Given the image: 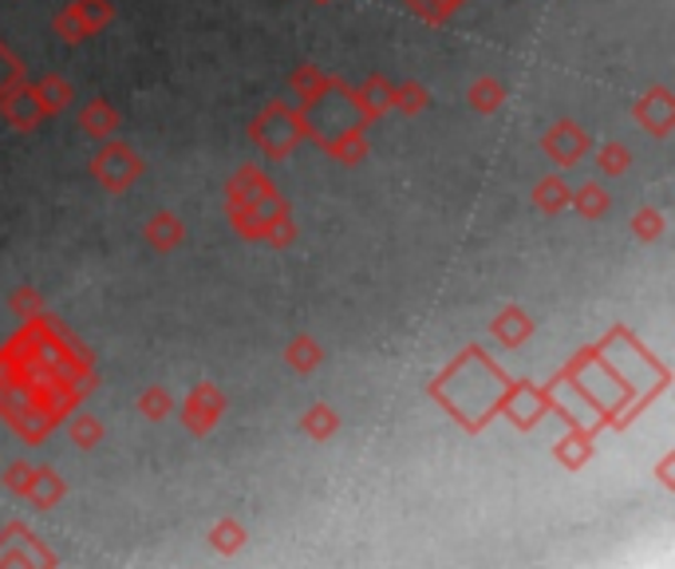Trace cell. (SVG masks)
<instances>
[{"label":"cell","mask_w":675,"mask_h":569,"mask_svg":"<svg viewBox=\"0 0 675 569\" xmlns=\"http://www.w3.org/2000/svg\"><path fill=\"white\" fill-rule=\"evenodd\" d=\"M505 388H510V379L498 372V364L487 360L482 348H467V353L431 384V396L439 399L450 411V419H459L467 431H482V427L498 416Z\"/></svg>","instance_id":"1"},{"label":"cell","mask_w":675,"mask_h":569,"mask_svg":"<svg viewBox=\"0 0 675 569\" xmlns=\"http://www.w3.org/2000/svg\"><path fill=\"white\" fill-rule=\"evenodd\" d=\"M249 139L269 163H285L305 143V119H300V111L288 100H273L253 115Z\"/></svg>","instance_id":"2"},{"label":"cell","mask_w":675,"mask_h":569,"mask_svg":"<svg viewBox=\"0 0 675 569\" xmlns=\"http://www.w3.org/2000/svg\"><path fill=\"white\" fill-rule=\"evenodd\" d=\"M143 159H139L135 146H126L123 139H103L100 151L91 154V179L100 182L108 194H126V190L135 186L143 179Z\"/></svg>","instance_id":"3"},{"label":"cell","mask_w":675,"mask_h":569,"mask_svg":"<svg viewBox=\"0 0 675 569\" xmlns=\"http://www.w3.org/2000/svg\"><path fill=\"white\" fill-rule=\"evenodd\" d=\"M593 135H589L585 126L576 123V119H558V123L541 135V151L550 159L558 171H569V166L585 163L589 154H593Z\"/></svg>","instance_id":"4"},{"label":"cell","mask_w":675,"mask_h":569,"mask_svg":"<svg viewBox=\"0 0 675 569\" xmlns=\"http://www.w3.org/2000/svg\"><path fill=\"white\" fill-rule=\"evenodd\" d=\"M174 411H178L182 427H186L194 439H202V435H209L217 424H222V416H225V392L217 388V384H194V388L186 392V399H182Z\"/></svg>","instance_id":"5"},{"label":"cell","mask_w":675,"mask_h":569,"mask_svg":"<svg viewBox=\"0 0 675 569\" xmlns=\"http://www.w3.org/2000/svg\"><path fill=\"white\" fill-rule=\"evenodd\" d=\"M498 411L510 416V424L518 427V431H530V427L541 424V416H550V392L538 388V384L518 379V384L505 388L502 407H498Z\"/></svg>","instance_id":"6"},{"label":"cell","mask_w":675,"mask_h":569,"mask_svg":"<svg viewBox=\"0 0 675 569\" xmlns=\"http://www.w3.org/2000/svg\"><path fill=\"white\" fill-rule=\"evenodd\" d=\"M0 566H60V558L24 522H12L0 530Z\"/></svg>","instance_id":"7"},{"label":"cell","mask_w":675,"mask_h":569,"mask_svg":"<svg viewBox=\"0 0 675 569\" xmlns=\"http://www.w3.org/2000/svg\"><path fill=\"white\" fill-rule=\"evenodd\" d=\"M632 119H636L652 139H667L675 126V91L664 88V83L648 88L636 103H632Z\"/></svg>","instance_id":"8"},{"label":"cell","mask_w":675,"mask_h":569,"mask_svg":"<svg viewBox=\"0 0 675 569\" xmlns=\"http://www.w3.org/2000/svg\"><path fill=\"white\" fill-rule=\"evenodd\" d=\"M351 108H356V115H360L364 123H376V119H383L396 108V83H391L388 75L371 72L360 88H351Z\"/></svg>","instance_id":"9"},{"label":"cell","mask_w":675,"mask_h":569,"mask_svg":"<svg viewBox=\"0 0 675 569\" xmlns=\"http://www.w3.org/2000/svg\"><path fill=\"white\" fill-rule=\"evenodd\" d=\"M0 119H4V126H12V131H20V135H28V131H37L40 123H44V108H40L37 91L24 83H17V88L0 100Z\"/></svg>","instance_id":"10"},{"label":"cell","mask_w":675,"mask_h":569,"mask_svg":"<svg viewBox=\"0 0 675 569\" xmlns=\"http://www.w3.org/2000/svg\"><path fill=\"white\" fill-rule=\"evenodd\" d=\"M119 126H123V115L115 111V103L103 100V95H95V100L83 103L80 111V131L88 139H95V143H103V139H115Z\"/></svg>","instance_id":"11"},{"label":"cell","mask_w":675,"mask_h":569,"mask_svg":"<svg viewBox=\"0 0 675 569\" xmlns=\"http://www.w3.org/2000/svg\"><path fill=\"white\" fill-rule=\"evenodd\" d=\"M325 154H333L340 166H360L364 159L371 154L368 146V123H356V126H344L340 135H333L325 146H320Z\"/></svg>","instance_id":"12"},{"label":"cell","mask_w":675,"mask_h":569,"mask_svg":"<svg viewBox=\"0 0 675 569\" xmlns=\"http://www.w3.org/2000/svg\"><path fill=\"white\" fill-rule=\"evenodd\" d=\"M273 190H277V182H273L262 166L249 163L229 179V186H225V202H253V206H257L262 199H269Z\"/></svg>","instance_id":"13"},{"label":"cell","mask_w":675,"mask_h":569,"mask_svg":"<svg viewBox=\"0 0 675 569\" xmlns=\"http://www.w3.org/2000/svg\"><path fill=\"white\" fill-rule=\"evenodd\" d=\"M143 237L154 253H174L182 242H186V226H182V217L171 214V210H158V214L146 217L143 226Z\"/></svg>","instance_id":"14"},{"label":"cell","mask_w":675,"mask_h":569,"mask_svg":"<svg viewBox=\"0 0 675 569\" xmlns=\"http://www.w3.org/2000/svg\"><path fill=\"white\" fill-rule=\"evenodd\" d=\"M28 88L37 91L40 108H44V119L63 115V111L72 108V100H75V88H72L68 80H63L60 72H44L40 80H28Z\"/></svg>","instance_id":"15"},{"label":"cell","mask_w":675,"mask_h":569,"mask_svg":"<svg viewBox=\"0 0 675 569\" xmlns=\"http://www.w3.org/2000/svg\"><path fill=\"white\" fill-rule=\"evenodd\" d=\"M490 333H494V341L505 344V348H522L533 336V321L522 305H505L502 313L490 321Z\"/></svg>","instance_id":"16"},{"label":"cell","mask_w":675,"mask_h":569,"mask_svg":"<svg viewBox=\"0 0 675 569\" xmlns=\"http://www.w3.org/2000/svg\"><path fill=\"white\" fill-rule=\"evenodd\" d=\"M63 495H68V482L60 479V470L55 467H37V475H32V487H28V502L37 506V510H55V506L63 502Z\"/></svg>","instance_id":"17"},{"label":"cell","mask_w":675,"mask_h":569,"mask_svg":"<svg viewBox=\"0 0 675 569\" xmlns=\"http://www.w3.org/2000/svg\"><path fill=\"white\" fill-rule=\"evenodd\" d=\"M569 199H573V186H569L561 174H545V179H538V186H533V206L541 210V214H565L569 210Z\"/></svg>","instance_id":"18"},{"label":"cell","mask_w":675,"mask_h":569,"mask_svg":"<svg viewBox=\"0 0 675 569\" xmlns=\"http://www.w3.org/2000/svg\"><path fill=\"white\" fill-rule=\"evenodd\" d=\"M225 217L242 242H265V217L253 202H225Z\"/></svg>","instance_id":"19"},{"label":"cell","mask_w":675,"mask_h":569,"mask_svg":"<svg viewBox=\"0 0 675 569\" xmlns=\"http://www.w3.org/2000/svg\"><path fill=\"white\" fill-rule=\"evenodd\" d=\"M285 364L293 372H300V376H308V372H316L320 364H325V348H320V341H316V336L300 333V336H293V341H288Z\"/></svg>","instance_id":"20"},{"label":"cell","mask_w":675,"mask_h":569,"mask_svg":"<svg viewBox=\"0 0 675 569\" xmlns=\"http://www.w3.org/2000/svg\"><path fill=\"white\" fill-rule=\"evenodd\" d=\"M333 80L336 75H325L316 63H297V68L288 72V88H293V95H297V108L308 100H316L325 88H333Z\"/></svg>","instance_id":"21"},{"label":"cell","mask_w":675,"mask_h":569,"mask_svg":"<svg viewBox=\"0 0 675 569\" xmlns=\"http://www.w3.org/2000/svg\"><path fill=\"white\" fill-rule=\"evenodd\" d=\"M608 206H613V194H608L601 182H585V186L573 190V199H569V210H576L585 222H601V217L608 214Z\"/></svg>","instance_id":"22"},{"label":"cell","mask_w":675,"mask_h":569,"mask_svg":"<svg viewBox=\"0 0 675 569\" xmlns=\"http://www.w3.org/2000/svg\"><path fill=\"white\" fill-rule=\"evenodd\" d=\"M467 100H470V108H474L478 115H494V111L505 103V83L498 80V75H478V80L470 83Z\"/></svg>","instance_id":"23"},{"label":"cell","mask_w":675,"mask_h":569,"mask_svg":"<svg viewBox=\"0 0 675 569\" xmlns=\"http://www.w3.org/2000/svg\"><path fill=\"white\" fill-rule=\"evenodd\" d=\"M293 242H297V217H293V206H288V199H285L269 217H265V245L288 250Z\"/></svg>","instance_id":"24"},{"label":"cell","mask_w":675,"mask_h":569,"mask_svg":"<svg viewBox=\"0 0 675 569\" xmlns=\"http://www.w3.org/2000/svg\"><path fill=\"white\" fill-rule=\"evenodd\" d=\"M206 542L214 553H237V550H245V542H249V530H245L237 518H217V522L209 526Z\"/></svg>","instance_id":"25"},{"label":"cell","mask_w":675,"mask_h":569,"mask_svg":"<svg viewBox=\"0 0 675 569\" xmlns=\"http://www.w3.org/2000/svg\"><path fill=\"white\" fill-rule=\"evenodd\" d=\"M300 431H305L313 443H328L336 431H340V416H336L328 404H313L305 416H300Z\"/></svg>","instance_id":"26"},{"label":"cell","mask_w":675,"mask_h":569,"mask_svg":"<svg viewBox=\"0 0 675 569\" xmlns=\"http://www.w3.org/2000/svg\"><path fill=\"white\" fill-rule=\"evenodd\" d=\"M135 407H139V416H143V419H151V424H163V419L174 416V407H178V404H174V396L163 388V384H151V388L139 392Z\"/></svg>","instance_id":"27"},{"label":"cell","mask_w":675,"mask_h":569,"mask_svg":"<svg viewBox=\"0 0 675 569\" xmlns=\"http://www.w3.org/2000/svg\"><path fill=\"white\" fill-rule=\"evenodd\" d=\"M68 439H72L80 451H95V447L108 439V427L95 416H88V411H75V416L68 419Z\"/></svg>","instance_id":"28"},{"label":"cell","mask_w":675,"mask_h":569,"mask_svg":"<svg viewBox=\"0 0 675 569\" xmlns=\"http://www.w3.org/2000/svg\"><path fill=\"white\" fill-rule=\"evenodd\" d=\"M593 151H596V171H601L604 179H621V174L632 171V151H628V143H621V139L593 146Z\"/></svg>","instance_id":"29"},{"label":"cell","mask_w":675,"mask_h":569,"mask_svg":"<svg viewBox=\"0 0 675 569\" xmlns=\"http://www.w3.org/2000/svg\"><path fill=\"white\" fill-rule=\"evenodd\" d=\"M72 9L80 12L83 28H88L91 37H95V32H103V28L115 20V4H111V0H72Z\"/></svg>","instance_id":"30"},{"label":"cell","mask_w":675,"mask_h":569,"mask_svg":"<svg viewBox=\"0 0 675 569\" xmlns=\"http://www.w3.org/2000/svg\"><path fill=\"white\" fill-rule=\"evenodd\" d=\"M427 103H431V91H427L419 80L396 83V108H391V111H403V115H423Z\"/></svg>","instance_id":"31"},{"label":"cell","mask_w":675,"mask_h":569,"mask_svg":"<svg viewBox=\"0 0 675 569\" xmlns=\"http://www.w3.org/2000/svg\"><path fill=\"white\" fill-rule=\"evenodd\" d=\"M632 234H636L644 245L659 242V237L667 234V217L659 214L656 206H644V210H636V214H632Z\"/></svg>","instance_id":"32"},{"label":"cell","mask_w":675,"mask_h":569,"mask_svg":"<svg viewBox=\"0 0 675 569\" xmlns=\"http://www.w3.org/2000/svg\"><path fill=\"white\" fill-rule=\"evenodd\" d=\"M52 32H55V37L63 40V44H72V48H75V44H83V40L91 37L88 28H83L80 12H75L72 4H63V9H60V12H55V17H52Z\"/></svg>","instance_id":"33"},{"label":"cell","mask_w":675,"mask_h":569,"mask_svg":"<svg viewBox=\"0 0 675 569\" xmlns=\"http://www.w3.org/2000/svg\"><path fill=\"white\" fill-rule=\"evenodd\" d=\"M403 4L415 12V17H423L427 24H447L467 0H403Z\"/></svg>","instance_id":"34"},{"label":"cell","mask_w":675,"mask_h":569,"mask_svg":"<svg viewBox=\"0 0 675 569\" xmlns=\"http://www.w3.org/2000/svg\"><path fill=\"white\" fill-rule=\"evenodd\" d=\"M24 80H28V75H24V60H20L12 48L0 44V100H4V95H9V91L17 88V83H24Z\"/></svg>","instance_id":"35"},{"label":"cell","mask_w":675,"mask_h":569,"mask_svg":"<svg viewBox=\"0 0 675 569\" xmlns=\"http://www.w3.org/2000/svg\"><path fill=\"white\" fill-rule=\"evenodd\" d=\"M9 308L20 316V321H37V316H44V297H40L37 289H28V285H24V289H12Z\"/></svg>","instance_id":"36"},{"label":"cell","mask_w":675,"mask_h":569,"mask_svg":"<svg viewBox=\"0 0 675 569\" xmlns=\"http://www.w3.org/2000/svg\"><path fill=\"white\" fill-rule=\"evenodd\" d=\"M32 475H37V467H32V463H24V459L9 463V467H4V490H9V495H17V498H24L28 487H32Z\"/></svg>","instance_id":"37"},{"label":"cell","mask_w":675,"mask_h":569,"mask_svg":"<svg viewBox=\"0 0 675 569\" xmlns=\"http://www.w3.org/2000/svg\"><path fill=\"white\" fill-rule=\"evenodd\" d=\"M316 4H325V0H316Z\"/></svg>","instance_id":"38"}]
</instances>
